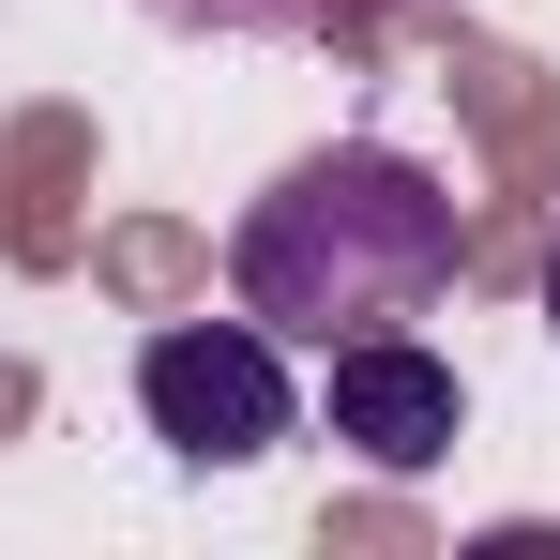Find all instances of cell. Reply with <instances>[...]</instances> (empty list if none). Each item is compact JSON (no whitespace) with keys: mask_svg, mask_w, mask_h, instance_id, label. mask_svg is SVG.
I'll list each match as a JSON object with an SVG mask.
<instances>
[{"mask_svg":"<svg viewBox=\"0 0 560 560\" xmlns=\"http://www.w3.org/2000/svg\"><path fill=\"white\" fill-rule=\"evenodd\" d=\"M469 258V212L440 167L378 152V137H334L243 197L228 228V288L273 349H349V334H409Z\"/></svg>","mask_w":560,"mask_h":560,"instance_id":"cell-1","label":"cell"},{"mask_svg":"<svg viewBox=\"0 0 560 560\" xmlns=\"http://www.w3.org/2000/svg\"><path fill=\"white\" fill-rule=\"evenodd\" d=\"M137 409L183 469H258L288 440V349L258 318H167L137 349Z\"/></svg>","mask_w":560,"mask_h":560,"instance_id":"cell-2","label":"cell"},{"mask_svg":"<svg viewBox=\"0 0 560 560\" xmlns=\"http://www.w3.org/2000/svg\"><path fill=\"white\" fill-rule=\"evenodd\" d=\"M455 424H469V394H455V364L424 334H349L334 349V440L378 485H424V469L455 455Z\"/></svg>","mask_w":560,"mask_h":560,"instance_id":"cell-3","label":"cell"},{"mask_svg":"<svg viewBox=\"0 0 560 560\" xmlns=\"http://www.w3.org/2000/svg\"><path fill=\"white\" fill-rule=\"evenodd\" d=\"M167 31H303V15H334V0H152Z\"/></svg>","mask_w":560,"mask_h":560,"instance_id":"cell-4","label":"cell"},{"mask_svg":"<svg viewBox=\"0 0 560 560\" xmlns=\"http://www.w3.org/2000/svg\"><path fill=\"white\" fill-rule=\"evenodd\" d=\"M546 334H560V243H546Z\"/></svg>","mask_w":560,"mask_h":560,"instance_id":"cell-5","label":"cell"}]
</instances>
